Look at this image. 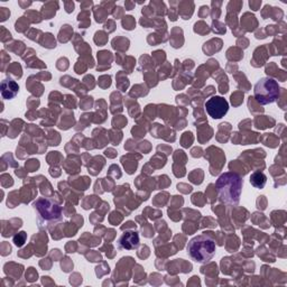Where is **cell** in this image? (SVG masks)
Returning <instances> with one entry per match:
<instances>
[{
    "instance_id": "8",
    "label": "cell",
    "mask_w": 287,
    "mask_h": 287,
    "mask_svg": "<svg viewBox=\"0 0 287 287\" xmlns=\"http://www.w3.org/2000/svg\"><path fill=\"white\" fill-rule=\"evenodd\" d=\"M266 182H267V177L264 173L261 172H254L250 176V183L254 188L256 189H262L265 187Z\"/></svg>"
},
{
    "instance_id": "10",
    "label": "cell",
    "mask_w": 287,
    "mask_h": 287,
    "mask_svg": "<svg viewBox=\"0 0 287 287\" xmlns=\"http://www.w3.org/2000/svg\"><path fill=\"white\" fill-rule=\"evenodd\" d=\"M126 19H124L123 22V26L125 30H132V28L135 27V20L134 17H131V16H127V17H125Z\"/></svg>"
},
{
    "instance_id": "6",
    "label": "cell",
    "mask_w": 287,
    "mask_h": 287,
    "mask_svg": "<svg viewBox=\"0 0 287 287\" xmlns=\"http://www.w3.org/2000/svg\"><path fill=\"white\" fill-rule=\"evenodd\" d=\"M140 244L139 234L136 231H127L123 233L118 239L119 250H134L138 248Z\"/></svg>"
},
{
    "instance_id": "1",
    "label": "cell",
    "mask_w": 287,
    "mask_h": 287,
    "mask_svg": "<svg viewBox=\"0 0 287 287\" xmlns=\"http://www.w3.org/2000/svg\"><path fill=\"white\" fill-rule=\"evenodd\" d=\"M244 181L236 173H223L216 182L218 197L220 202L229 207H234L239 203Z\"/></svg>"
},
{
    "instance_id": "12",
    "label": "cell",
    "mask_w": 287,
    "mask_h": 287,
    "mask_svg": "<svg viewBox=\"0 0 287 287\" xmlns=\"http://www.w3.org/2000/svg\"><path fill=\"white\" fill-rule=\"evenodd\" d=\"M0 14H1V20L2 22H5V20L7 19V17H9L10 16V11L7 9V8H0Z\"/></svg>"
},
{
    "instance_id": "9",
    "label": "cell",
    "mask_w": 287,
    "mask_h": 287,
    "mask_svg": "<svg viewBox=\"0 0 287 287\" xmlns=\"http://www.w3.org/2000/svg\"><path fill=\"white\" fill-rule=\"evenodd\" d=\"M26 241V232H18L16 236H14V244L17 246V247H22V246L25 244Z\"/></svg>"
},
{
    "instance_id": "5",
    "label": "cell",
    "mask_w": 287,
    "mask_h": 287,
    "mask_svg": "<svg viewBox=\"0 0 287 287\" xmlns=\"http://www.w3.org/2000/svg\"><path fill=\"white\" fill-rule=\"evenodd\" d=\"M208 115L213 119H221L227 115L229 110V103L224 98L219 96H213L204 104Z\"/></svg>"
},
{
    "instance_id": "13",
    "label": "cell",
    "mask_w": 287,
    "mask_h": 287,
    "mask_svg": "<svg viewBox=\"0 0 287 287\" xmlns=\"http://www.w3.org/2000/svg\"><path fill=\"white\" fill-rule=\"evenodd\" d=\"M31 164H32V160H30V161H28V163H26V167H30V166H31ZM34 165H39V164H38V160L33 159V166H34ZM33 169H34V168H31V169H30V172H34Z\"/></svg>"
},
{
    "instance_id": "11",
    "label": "cell",
    "mask_w": 287,
    "mask_h": 287,
    "mask_svg": "<svg viewBox=\"0 0 287 287\" xmlns=\"http://www.w3.org/2000/svg\"><path fill=\"white\" fill-rule=\"evenodd\" d=\"M17 71H18V72H22V68H20V65H19L18 63H15L14 65H11L10 67H8V71L6 72V74H7L8 76H9V75H11V74L14 73L16 78H18V79H19L20 76H19L17 73H16V72H17Z\"/></svg>"
},
{
    "instance_id": "7",
    "label": "cell",
    "mask_w": 287,
    "mask_h": 287,
    "mask_svg": "<svg viewBox=\"0 0 287 287\" xmlns=\"http://www.w3.org/2000/svg\"><path fill=\"white\" fill-rule=\"evenodd\" d=\"M19 91V86L16 83V81L11 79L3 80L1 82V96L3 99L11 100L17 96Z\"/></svg>"
},
{
    "instance_id": "4",
    "label": "cell",
    "mask_w": 287,
    "mask_h": 287,
    "mask_svg": "<svg viewBox=\"0 0 287 287\" xmlns=\"http://www.w3.org/2000/svg\"><path fill=\"white\" fill-rule=\"evenodd\" d=\"M34 209L38 212V223H48L52 221H59L62 218V209L50 199H38L33 204Z\"/></svg>"
},
{
    "instance_id": "2",
    "label": "cell",
    "mask_w": 287,
    "mask_h": 287,
    "mask_svg": "<svg viewBox=\"0 0 287 287\" xmlns=\"http://www.w3.org/2000/svg\"><path fill=\"white\" fill-rule=\"evenodd\" d=\"M187 250L193 261L205 264L216 255V241L210 232H203L189 241Z\"/></svg>"
},
{
    "instance_id": "3",
    "label": "cell",
    "mask_w": 287,
    "mask_h": 287,
    "mask_svg": "<svg viewBox=\"0 0 287 287\" xmlns=\"http://www.w3.org/2000/svg\"><path fill=\"white\" fill-rule=\"evenodd\" d=\"M280 92L278 82L272 78H261L254 88L255 99L260 104L274 103L280 96Z\"/></svg>"
}]
</instances>
